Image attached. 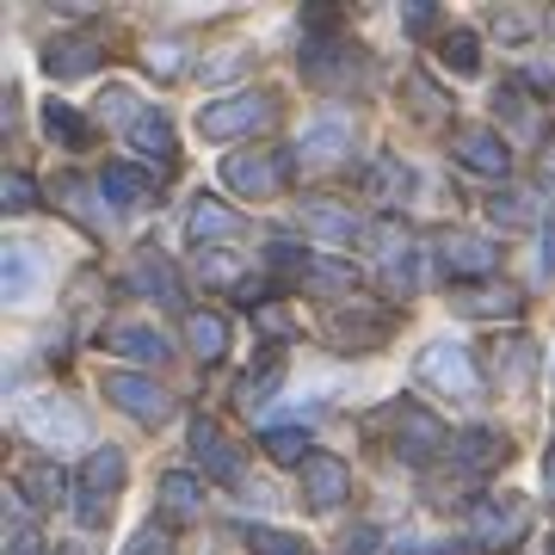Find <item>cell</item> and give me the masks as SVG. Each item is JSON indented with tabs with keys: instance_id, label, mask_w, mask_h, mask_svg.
I'll return each instance as SVG.
<instances>
[{
	"instance_id": "cell-47",
	"label": "cell",
	"mask_w": 555,
	"mask_h": 555,
	"mask_svg": "<svg viewBox=\"0 0 555 555\" xmlns=\"http://www.w3.org/2000/svg\"><path fill=\"white\" fill-rule=\"evenodd\" d=\"M550 550H555V543H550Z\"/></svg>"
},
{
	"instance_id": "cell-30",
	"label": "cell",
	"mask_w": 555,
	"mask_h": 555,
	"mask_svg": "<svg viewBox=\"0 0 555 555\" xmlns=\"http://www.w3.org/2000/svg\"><path fill=\"white\" fill-rule=\"evenodd\" d=\"M31 278H38V266H31V247H7V302H25Z\"/></svg>"
},
{
	"instance_id": "cell-1",
	"label": "cell",
	"mask_w": 555,
	"mask_h": 555,
	"mask_svg": "<svg viewBox=\"0 0 555 555\" xmlns=\"http://www.w3.org/2000/svg\"><path fill=\"white\" fill-rule=\"evenodd\" d=\"M20 426L38 438L43 451H68V444L87 438V414H80L75 401H62V396H31L20 408Z\"/></svg>"
},
{
	"instance_id": "cell-32",
	"label": "cell",
	"mask_w": 555,
	"mask_h": 555,
	"mask_svg": "<svg viewBox=\"0 0 555 555\" xmlns=\"http://www.w3.org/2000/svg\"><path fill=\"white\" fill-rule=\"evenodd\" d=\"M254 550L259 555H309V543H302V537H291V531H272V525H254Z\"/></svg>"
},
{
	"instance_id": "cell-24",
	"label": "cell",
	"mask_w": 555,
	"mask_h": 555,
	"mask_svg": "<svg viewBox=\"0 0 555 555\" xmlns=\"http://www.w3.org/2000/svg\"><path fill=\"white\" fill-rule=\"evenodd\" d=\"M100 192H105L112 204H142L149 192H155V179L137 173V167H105V173H100Z\"/></svg>"
},
{
	"instance_id": "cell-39",
	"label": "cell",
	"mask_w": 555,
	"mask_h": 555,
	"mask_svg": "<svg viewBox=\"0 0 555 555\" xmlns=\"http://www.w3.org/2000/svg\"><path fill=\"white\" fill-rule=\"evenodd\" d=\"M130 555H167V531H137Z\"/></svg>"
},
{
	"instance_id": "cell-35",
	"label": "cell",
	"mask_w": 555,
	"mask_h": 555,
	"mask_svg": "<svg viewBox=\"0 0 555 555\" xmlns=\"http://www.w3.org/2000/svg\"><path fill=\"white\" fill-rule=\"evenodd\" d=\"M476 38L469 31H456V38H444V68H456V75H476Z\"/></svg>"
},
{
	"instance_id": "cell-34",
	"label": "cell",
	"mask_w": 555,
	"mask_h": 555,
	"mask_svg": "<svg viewBox=\"0 0 555 555\" xmlns=\"http://www.w3.org/2000/svg\"><path fill=\"white\" fill-rule=\"evenodd\" d=\"M396 192H408V167L377 160V167H371V198H396Z\"/></svg>"
},
{
	"instance_id": "cell-16",
	"label": "cell",
	"mask_w": 555,
	"mask_h": 555,
	"mask_svg": "<svg viewBox=\"0 0 555 555\" xmlns=\"http://www.w3.org/2000/svg\"><path fill=\"white\" fill-rule=\"evenodd\" d=\"M105 352H124V358H137V364H155V358H167V339H160L155 327L118 321V327H105Z\"/></svg>"
},
{
	"instance_id": "cell-7",
	"label": "cell",
	"mask_w": 555,
	"mask_h": 555,
	"mask_svg": "<svg viewBox=\"0 0 555 555\" xmlns=\"http://www.w3.org/2000/svg\"><path fill=\"white\" fill-rule=\"evenodd\" d=\"M451 155L463 160L469 173H488V179H506V173H513V149H506V137H500V130H488V124L456 130V137H451Z\"/></svg>"
},
{
	"instance_id": "cell-29",
	"label": "cell",
	"mask_w": 555,
	"mask_h": 555,
	"mask_svg": "<svg viewBox=\"0 0 555 555\" xmlns=\"http://www.w3.org/2000/svg\"><path fill=\"white\" fill-rule=\"evenodd\" d=\"M494 222H506V229H537V198H525V192H494Z\"/></svg>"
},
{
	"instance_id": "cell-5",
	"label": "cell",
	"mask_w": 555,
	"mask_h": 555,
	"mask_svg": "<svg viewBox=\"0 0 555 555\" xmlns=\"http://www.w3.org/2000/svg\"><path fill=\"white\" fill-rule=\"evenodd\" d=\"M525 525H531V506H525L518 494L476 500V518H469V531H476L481 550H506V543H518V537H525Z\"/></svg>"
},
{
	"instance_id": "cell-15",
	"label": "cell",
	"mask_w": 555,
	"mask_h": 555,
	"mask_svg": "<svg viewBox=\"0 0 555 555\" xmlns=\"http://www.w3.org/2000/svg\"><path fill=\"white\" fill-rule=\"evenodd\" d=\"M192 451H198V463H204V469H210L217 481H241L235 451H229V438H222L210 420H192Z\"/></svg>"
},
{
	"instance_id": "cell-10",
	"label": "cell",
	"mask_w": 555,
	"mask_h": 555,
	"mask_svg": "<svg viewBox=\"0 0 555 555\" xmlns=\"http://www.w3.org/2000/svg\"><path fill=\"white\" fill-rule=\"evenodd\" d=\"M222 179L235 185L241 198H272L278 185L291 179V155H229Z\"/></svg>"
},
{
	"instance_id": "cell-22",
	"label": "cell",
	"mask_w": 555,
	"mask_h": 555,
	"mask_svg": "<svg viewBox=\"0 0 555 555\" xmlns=\"http://www.w3.org/2000/svg\"><path fill=\"white\" fill-rule=\"evenodd\" d=\"M456 463H463V469H488V463H506V438L488 433V426H476V433L456 438Z\"/></svg>"
},
{
	"instance_id": "cell-26",
	"label": "cell",
	"mask_w": 555,
	"mask_h": 555,
	"mask_svg": "<svg viewBox=\"0 0 555 555\" xmlns=\"http://www.w3.org/2000/svg\"><path fill=\"white\" fill-rule=\"evenodd\" d=\"M278 383H284V358H266V371H254V377L235 383V401L254 414V408H266V396H272Z\"/></svg>"
},
{
	"instance_id": "cell-43",
	"label": "cell",
	"mask_w": 555,
	"mask_h": 555,
	"mask_svg": "<svg viewBox=\"0 0 555 555\" xmlns=\"http://www.w3.org/2000/svg\"><path fill=\"white\" fill-rule=\"evenodd\" d=\"M371 543H377V531H358V537H346V555H371Z\"/></svg>"
},
{
	"instance_id": "cell-18",
	"label": "cell",
	"mask_w": 555,
	"mask_h": 555,
	"mask_svg": "<svg viewBox=\"0 0 555 555\" xmlns=\"http://www.w3.org/2000/svg\"><path fill=\"white\" fill-rule=\"evenodd\" d=\"M185 346L198 358H222L229 352V321H222L217 309H192V315H185Z\"/></svg>"
},
{
	"instance_id": "cell-37",
	"label": "cell",
	"mask_w": 555,
	"mask_h": 555,
	"mask_svg": "<svg viewBox=\"0 0 555 555\" xmlns=\"http://www.w3.org/2000/svg\"><path fill=\"white\" fill-rule=\"evenodd\" d=\"M7 555H43V537L31 531V525H13V531H7Z\"/></svg>"
},
{
	"instance_id": "cell-41",
	"label": "cell",
	"mask_w": 555,
	"mask_h": 555,
	"mask_svg": "<svg viewBox=\"0 0 555 555\" xmlns=\"http://www.w3.org/2000/svg\"><path fill=\"white\" fill-rule=\"evenodd\" d=\"M408 25H414V31H426V25H433V7H426V0H414V7H408Z\"/></svg>"
},
{
	"instance_id": "cell-42",
	"label": "cell",
	"mask_w": 555,
	"mask_h": 555,
	"mask_svg": "<svg viewBox=\"0 0 555 555\" xmlns=\"http://www.w3.org/2000/svg\"><path fill=\"white\" fill-rule=\"evenodd\" d=\"M543 488H550V506H555V438H550V451H543Z\"/></svg>"
},
{
	"instance_id": "cell-44",
	"label": "cell",
	"mask_w": 555,
	"mask_h": 555,
	"mask_svg": "<svg viewBox=\"0 0 555 555\" xmlns=\"http://www.w3.org/2000/svg\"><path fill=\"white\" fill-rule=\"evenodd\" d=\"M543 185H550V192H555V142H550V149H543Z\"/></svg>"
},
{
	"instance_id": "cell-14",
	"label": "cell",
	"mask_w": 555,
	"mask_h": 555,
	"mask_svg": "<svg viewBox=\"0 0 555 555\" xmlns=\"http://www.w3.org/2000/svg\"><path fill=\"white\" fill-rule=\"evenodd\" d=\"M100 56H105V43L93 38V31H75V38H56L43 50V68H50V75H87Z\"/></svg>"
},
{
	"instance_id": "cell-36",
	"label": "cell",
	"mask_w": 555,
	"mask_h": 555,
	"mask_svg": "<svg viewBox=\"0 0 555 555\" xmlns=\"http://www.w3.org/2000/svg\"><path fill=\"white\" fill-rule=\"evenodd\" d=\"M31 204H38V185L25 173H7V210H31Z\"/></svg>"
},
{
	"instance_id": "cell-40",
	"label": "cell",
	"mask_w": 555,
	"mask_h": 555,
	"mask_svg": "<svg viewBox=\"0 0 555 555\" xmlns=\"http://www.w3.org/2000/svg\"><path fill=\"white\" fill-rule=\"evenodd\" d=\"M259 327H266V334H291V315H284V309H272V302H266V309H259Z\"/></svg>"
},
{
	"instance_id": "cell-23",
	"label": "cell",
	"mask_w": 555,
	"mask_h": 555,
	"mask_svg": "<svg viewBox=\"0 0 555 555\" xmlns=\"http://www.w3.org/2000/svg\"><path fill=\"white\" fill-rule=\"evenodd\" d=\"M229 235H241V217L222 210L217 198H198V210H192V241H229Z\"/></svg>"
},
{
	"instance_id": "cell-13",
	"label": "cell",
	"mask_w": 555,
	"mask_h": 555,
	"mask_svg": "<svg viewBox=\"0 0 555 555\" xmlns=\"http://www.w3.org/2000/svg\"><path fill=\"white\" fill-rule=\"evenodd\" d=\"M297 155H309V160H339V155H352V118H315L309 130H302V142H297Z\"/></svg>"
},
{
	"instance_id": "cell-12",
	"label": "cell",
	"mask_w": 555,
	"mask_h": 555,
	"mask_svg": "<svg viewBox=\"0 0 555 555\" xmlns=\"http://www.w3.org/2000/svg\"><path fill=\"white\" fill-rule=\"evenodd\" d=\"M456 309H463V315L513 321L518 309H525V297H518L513 284H494V278H488V284H463V291H456Z\"/></svg>"
},
{
	"instance_id": "cell-9",
	"label": "cell",
	"mask_w": 555,
	"mask_h": 555,
	"mask_svg": "<svg viewBox=\"0 0 555 555\" xmlns=\"http://www.w3.org/2000/svg\"><path fill=\"white\" fill-rule=\"evenodd\" d=\"M302 500H309L315 513H334L339 500H352V469H346L334 451H315L302 463Z\"/></svg>"
},
{
	"instance_id": "cell-45",
	"label": "cell",
	"mask_w": 555,
	"mask_h": 555,
	"mask_svg": "<svg viewBox=\"0 0 555 555\" xmlns=\"http://www.w3.org/2000/svg\"><path fill=\"white\" fill-rule=\"evenodd\" d=\"M408 555H463L456 543H426V550H408Z\"/></svg>"
},
{
	"instance_id": "cell-8",
	"label": "cell",
	"mask_w": 555,
	"mask_h": 555,
	"mask_svg": "<svg viewBox=\"0 0 555 555\" xmlns=\"http://www.w3.org/2000/svg\"><path fill=\"white\" fill-rule=\"evenodd\" d=\"M438 259H444V272L463 278V284H488L500 266V247L481 235H438Z\"/></svg>"
},
{
	"instance_id": "cell-20",
	"label": "cell",
	"mask_w": 555,
	"mask_h": 555,
	"mask_svg": "<svg viewBox=\"0 0 555 555\" xmlns=\"http://www.w3.org/2000/svg\"><path fill=\"white\" fill-rule=\"evenodd\" d=\"M130 142H137V155H149V160H173V124L160 118V112L130 118Z\"/></svg>"
},
{
	"instance_id": "cell-27",
	"label": "cell",
	"mask_w": 555,
	"mask_h": 555,
	"mask_svg": "<svg viewBox=\"0 0 555 555\" xmlns=\"http://www.w3.org/2000/svg\"><path fill=\"white\" fill-rule=\"evenodd\" d=\"M383 334H389V315H358V309H339L334 315V339L364 346V339H383Z\"/></svg>"
},
{
	"instance_id": "cell-19",
	"label": "cell",
	"mask_w": 555,
	"mask_h": 555,
	"mask_svg": "<svg viewBox=\"0 0 555 555\" xmlns=\"http://www.w3.org/2000/svg\"><path fill=\"white\" fill-rule=\"evenodd\" d=\"M302 229L315 241H352L358 235V217L346 204H302Z\"/></svg>"
},
{
	"instance_id": "cell-21",
	"label": "cell",
	"mask_w": 555,
	"mask_h": 555,
	"mask_svg": "<svg viewBox=\"0 0 555 555\" xmlns=\"http://www.w3.org/2000/svg\"><path fill=\"white\" fill-rule=\"evenodd\" d=\"M198 500H204L198 476H185V469L160 476V506H167V518H198Z\"/></svg>"
},
{
	"instance_id": "cell-31",
	"label": "cell",
	"mask_w": 555,
	"mask_h": 555,
	"mask_svg": "<svg viewBox=\"0 0 555 555\" xmlns=\"http://www.w3.org/2000/svg\"><path fill=\"white\" fill-rule=\"evenodd\" d=\"M302 284H315V291H352V266H334V259H309V266H302Z\"/></svg>"
},
{
	"instance_id": "cell-3",
	"label": "cell",
	"mask_w": 555,
	"mask_h": 555,
	"mask_svg": "<svg viewBox=\"0 0 555 555\" xmlns=\"http://www.w3.org/2000/svg\"><path fill=\"white\" fill-rule=\"evenodd\" d=\"M272 124V100L266 93H235V100H217L198 112V130L210 142H229V137H254Z\"/></svg>"
},
{
	"instance_id": "cell-38",
	"label": "cell",
	"mask_w": 555,
	"mask_h": 555,
	"mask_svg": "<svg viewBox=\"0 0 555 555\" xmlns=\"http://www.w3.org/2000/svg\"><path fill=\"white\" fill-rule=\"evenodd\" d=\"M149 68H155V75H179V43H160V50H149Z\"/></svg>"
},
{
	"instance_id": "cell-4",
	"label": "cell",
	"mask_w": 555,
	"mask_h": 555,
	"mask_svg": "<svg viewBox=\"0 0 555 555\" xmlns=\"http://www.w3.org/2000/svg\"><path fill=\"white\" fill-rule=\"evenodd\" d=\"M420 377L433 383V389H444V396H456V401H469L481 389L476 358L463 352V346H451V339H438V346H426V352H420Z\"/></svg>"
},
{
	"instance_id": "cell-25",
	"label": "cell",
	"mask_w": 555,
	"mask_h": 555,
	"mask_svg": "<svg viewBox=\"0 0 555 555\" xmlns=\"http://www.w3.org/2000/svg\"><path fill=\"white\" fill-rule=\"evenodd\" d=\"M20 494H31V506H56V500L68 494V476H62L56 463H38V469L20 476Z\"/></svg>"
},
{
	"instance_id": "cell-28",
	"label": "cell",
	"mask_w": 555,
	"mask_h": 555,
	"mask_svg": "<svg viewBox=\"0 0 555 555\" xmlns=\"http://www.w3.org/2000/svg\"><path fill=\"white\" fill-rule=\"evenodd\" d=\"M43 130H50V137L56 142H68V149H80V142H87V118H80L75 105H43Z\"/></svg>"
},
{
	"instance_id": "cell-2",
	"label": "cell",
	"mask_w": 555,
	"mask_h": 555,
	"mask_svg": "<svg viewBox=\"0 0 555 555\" xmlns=\"http://www.w3.org/2000/svg\"><path fill=\"white\" fill-rule=\"evenodd\" d=\"M124 488V451H93L87 456V469H80V506H75V518L87 525V531H100L105 525V513H112V494Z\"/></svg>"
},
{
	"instance_id": "cell-33",
	"label": "cell",
	"mask_w": 555,
	"mask_h": 555,
	"mask_svg": "<svg viewBox=\"0 0 555 555\" xmlns=\"http://www.w3.org/2000/svg\"><path fill=\"white\" fill-rule=\"evenodd\" d=\"M266 451H272L278 463H309V456H315L302 433H266Z\"/></svg>"
},
{
	"instance_id": "cell-46",
	"label": "cell",
	"mask_w": 555,
	"mask_h": 555,
	"mask_svg": "<svg viewBox=\"0 0 555 555\" xmlns=\"http://www.w3.org/2000/svg\"><path fill=\"white\" fill-rule=\"evenodd\" d=\"M62 555H80V550H62Z\"/></svg>"
},
{
	"instance_id": "cell-6",
	"label": "cell",
	"mask_w": 555,
	"mask_h": 555,
	"mask_svg": "<svg viewBox=\"0 0 555 555\" xmlns=\"http://www.w3.org/2000/svg\"><path fill=\"white\" fill-rule=\"evenodd\" d=\"M105 401H118L124 414L142 420V426H160V420L173 414V396L149 377H130V371H112V377H105Z\"/></svg>"
},
{
	"instance_id": "cell-17",
	"label": "cell",
	"mask_w": 555,
	"mask_h": 555,
	"mask_svg": "<svg viewBox=\"0 0 555 555\" xmlns=\"http://www.w3.org/2000/svg\"><path fill=\"white\" fill-rule=\"evenodd\" d=\"M137 297H160V302H179V272L167 266V259H149L142 254L137 266H130V278H124Z\"/></svg>"
},
{
	"instance_id": "cell-11",
	"label": "cell",
	"mask_w": 555,
	"mask_h": 555,
	"mask_svg": "<svg viewBox=\"0 0 555 555\" xmlns=\"http://www.w3.org/2000/svg\"><path fill=\"white\" fill-rule=\"evenodd\" d=\"M396 451L408 463H433L438 451H451V433L426 408H396Z\"/></svg>"
}]
</instances>
